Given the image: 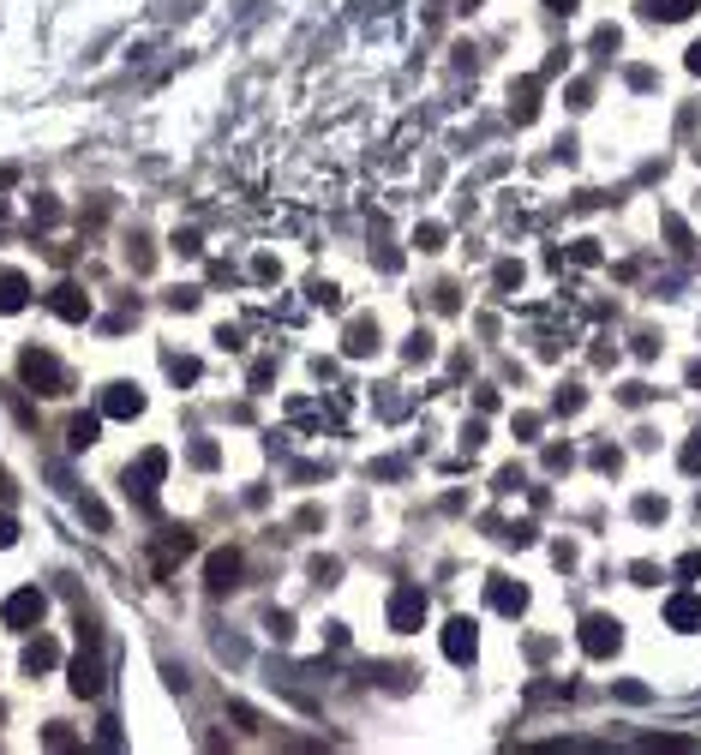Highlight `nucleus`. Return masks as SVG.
Returning <instances> with one entry per match:
<instances>
[{"label":"nucleus","mask_w":701,"mask_h":755,"mask_svg":"<svg viewBox=\"0 0 701 755\" xmlns=\"http://www.w3.org/2000/svg\"><path fill=\"white\" fill-rule=\"evenodd\" d=\"M546 6H552V12H564V18H570V12H576V6H582V0H546Z\"/></svg>","instance_id":"obj_29"},{"label":"nucleus","mask_w":701,"mask_h":755,"mask_svg":"<svg viewBox=\"0 0 701 755\" xmlns=\"http://www.w3.org/2000/svg\"><path fill=\"white\" fill-rule=\"evenodd\" d=\"M48 666H60L54 636H30V642H24V672H48Z\"/></svg>","instance_id":"obj_13"},{"label":"nucleus","mask_w":701,"mask_h":755,"mask_svg":"<svg viewBox=\"0 0 701 755\" xmlns=\"http://www.w3.org/2000/svg\"><path fill=\"white\" fill-rule=\"evenodd\" d=\"M666 624L672 630H701V600L696 594H672L666 600Z\"/></svg>","instance_id":"obj_11"},{"label":"nucleus","mask_w":701,"mask_h":755,"mask_svg":"<svg viewBox=\"0 0 701 755\" xmlns=\"http://www.w3.org/2000/svg\"><path fill=\"white\" fill-rule=\"evenodd\" d=\"M168 372H174L180 384H192V378H198V360H168Z\"/></svg>","instance_id":"obj_25"},{"label":"nucleus","mask_w":701,"mask_h":755,"mask_svg":"<svg viewBox=\"0 0 701 755\" xmlns=\"http://www.w3.org/2000/svg\"><path fill=\"white\" fill-rule=\"evenodd\" d=\"M372 342H378V330H372L366 318H354V324H348V354H372Z\"/></svg>","instance_id":"obj_18"},{"label":"nucleus","mask_w":701,"mask_h":755,"mask_svg":"<svg viewBox=\"0 0 701 755\" xmlns=\"http://www.w3.org/2000/svg\"><path fill=\"white\" fill-rule=\"evenodd\" d=\"M162 474H168V456H162V450H144V456H138V486H144V498H150V486H156Z\"/></svg>","instance_id":"obj_16"},{"label":"nucleus","mask_w":701,"mask_h":755,"mask_svg":"<svg viewBox=\"0 0 701 755\" xmlns=\"http://www.w3.org/2000/svg\"><path fill=\"white\" fill-rule=\"evenodd\" d=\"M234 582H240V552H234V546L210 552V558H204V588H210V594H228Z\"/></svg>","instance_id":"obj_6"},{"label":"nucleus","mask_w":701,"mask_h":755,"mask_svg":"<svg viewBox=\"0 0 701 755\" xmlns=\"http://www.w3.org/2000/svg\"><path fill=\"white\" fill-rule=\"evenodd\" d=\"M42 744H48V750H72V732H66V726H48Z\"/></svg>","instance_id":"obj_22"},{"label":"nucleus","mask_w":701,"mask_h":755,"mask_svg":"<svg viewBox=\"0 0 701 755\" xmlns=\"http://www.w3.org/2000/svg\"><path fill=\"white\" fill-rule=\"evenodd\" d=\"M264 630H270L276 642H288V636H294V618H288V612H270V618H264Z\"/></svg>","instance_id":"obj_19"},{"label":"nucleus","mask_w":701,"mask_h":755,"mask_svg":"<svg viewBox=\"0 0 701 755\" xmlns=\"http://www.w3.org/2000/svg\"><path fill=\"white\" fill-rule=\"evenodd\" d=\"M678 576H701V552H684V558H678Z\"/></svg>","instance_id":"obj_28"},{"label":"nucleus","mask_w":701,"mask_h":755,"mask_svg":"<svg viewBox=\"0 0 701 755\" xmlns=\"http://www.w3.org/2000/svg\"><path fill=\"white\" fill-rule=\"evenodd\" d=\"M474 648H480V636H474V618H450V624H444V654L462 666V660H474Z\"/></svg>","instance_id":"obj_9"},{"label":"nucleus","mask_w":701,"mask_h":755,"mask_svg":"<svg viewBox=\"0 0 701 755\" xmlns=\"http://www.w3.org/2000/svg\"><path fill=\"white\" fill-rule=\"evenodd\" d=\"M12 546H18V522L0 510V552H12Z\"/></svg>","instance_id":"obj_23"},{"label":"nucleus","mask_w":701,"mask_h":755,"mask_svg":"<svg viewBox=\"0 0 701 755\" xmlns=\"http://www.w3.org/2000/svg\"><path fill=\"white\" fill-rule=\"evenodd\" d=\"M492 606H498V612H522V606H528V594H522L516 582H504V576H492Z\"/></svg>","instance_id":"obj_17"},{"label":"nucleus","mask_w":701,"mask_h":755,"mask_svg":"<svg viewBox=\"0 0 701 755\" xmlns=\"http://www.w3.org/2000/svg\"><path fill=\"white\" fill-rule=\"evenodd\" d=\"M174 252H180V258H198V252H204V246H198V234H192V228H186V234H174Z\"/></svg>","instance_id":"obj_20"},{"label":"nucleus","mask_w":701,"mask_h":755,"mask_svg":"<svg viewBox=\"0 0 701 755\" xmlns=\"http://www.w3.org/2000/svg\"><path fill=\"white\" fill-rule=\"evenodd\" d=\"M66 684H72V696H84V702L102 696V660H96V654H78V660L66 666Z\"/></svg>","instance_id":"obj_8"},{"label":"nucleus","mask_w":701,"mask_h":755,"mask_svg":"<svg viewBox=\"0 0 701 755\" xmlns=\"http://www.w3.org/2000/svg\"><path fill=\"white\" fill-rule=\"evenodd\" d=\"M701 0H642V12L648 18H666V24H678V18H690Z\"/></svg>","instance_id":"obj_15"},{"label":"nucleus","mask_w":701,"mask_h":755,"mask_svg":"<svg viewBox=\"0 0 701 755\" xmlns=\"http://www.w3.org/2000/svg\"><path fill=\"white\" fill-rule=\"evenodd\" d=\"M426 624V594L414 588V582H402L396 594H390V630H402V636H414Z\"/></svg>","instance_id":"obj_4"},{"label":"nucleus","mask_w":701,"mask_h":755,"mask_svg":"<svg viewBox=\"0 0 701 755\" xmlns=\"http://www.w3.org/2000/svg\"><path fill=\"white\" fill-rule=\"evenodd\" d=\"M138 414H144L138 384H108L102 390V420H138Z\"/></svg>","instance_id":"obj_7"},{"label":"nucleus","mask_w":701,"mask_h":755,"mask_svg":"<svg viewBox=\"0 0 701 755\" xmlns=\"http://www.w3.org/2000/svg\"><path fill=\"white\" fill-rule=\"evenodd\" d=\"M618 648H624V624H618V618H606V612L582 618V654H588V660H612Z\"/></svg>","instance_id":"obj_3"},{"label":"nucleus","mask_w":701,"mask_h":755,"mask_svg":"<svg viewBox=\"0 0 701 755\" xmlns=\"http://www.w3.org/2000/svg\"><path fill=\"white\" fill-rule=\"evenodd\" d=\"M192 552H198V540H192L186 528H174V534H168V540L156 546V570L168 576V564H174V558H192Z\"/></svg>","instance_id":"obj_12"},{"label":"nucleus","mask_w":701,"mask_h":755,"mask_svg":"<svg viewBox=\"0 0 701 755\" xmlns=\"http://www.w3.org/2000/svg\"><path fill=\"white\" fill-rule=\"evenodd\" d=\"M636 516H642V522H654V516H666V504H660V498H642V504H636Z\"/></svg>","instance_id":"obj_27"},{"label":"nucleus","mask_w":701,"mask_h":755,"mask_svg":"<svg viewBox=\"0 0 701 755\" xmlns=\"http://www.w3.org/2000/svg\"><path fill=\"white\" fill-rule=\"evenodd\" d=\"M18 378H24L36 396H66V366H60L48 348H24V354H18Z\"/></svg>","instance_id":"obj_1"},{"label":"nucleus","mask_w":701,"mask_h":755,"mask_svg":"<svg viewBox=\"0 0 701 755\" xmlns=\"http://www.w3.org/2000/svg\"><path fill=\"white\" fill-rule=\"evenodd\" d=\"M168 306H174V312H192V306H198V288H174Z\"/></svg>","instance_id":"obj_21"},{"label":"nucleus","mask_w":701,"mask_h":755,"mask_svg":"<svg viewBox=\"0 0 701 755\" xmlns=\"http://www.w3.org/2000/svg\"><path fill=\"white\" fill-rule=\"evenodd\" d=\"M42 618H48V594H42V588H12V594H6V606H0V624H6V630H18V636L42 630Z\"/></svg>","instance_id":"obj_2"},{"label":"nucleus","mask_w":701,"mask_h":755,"mask_svg":"<svg viewBox=\"0 0 701 755\" xmlns=\"http://www.w3.org/2000/svg\"><path fill=\"white\" fill-rule=\"evenodd\" d=\"M24 306H30V276L24 270H0V318H12Z\"/></svg>","instance_id":"obj_10"},{"label":"nucleus","mask_w":701,"mask_h":755,"mask_svg":"<svg viewBox=\"0 0 701 755\" xmlns=\"http://www.w3.org/2000/svg\"><path fill=\"white\" fill-rule=\"evenodd\" d=\"M96 432H102V414H72V426H66L72 450H90V444H96Z\"/></svg>","instance_id":"obj_14"},{"label":"nucleus","mask_w":701,"mask_h":755,"mask_svg":"<svg viewBox=\"0 0 701 755\" xmlns=\"http://www.w3.org/2000/svg\"><path fill=\"white\" fill-rule=\"evenodd\" d=\"M48 312L66 318V324H84V318H90V294H84L78 282H54V288H48Z\"/></svg>","instance_id":"obj_5"},{"label":"nucleus","mask_w":701,"mask_h":755,"mask_svg":"<svg viewBox=\"0 0 701 755\" xmlns=\"http://www.w3.org/2000/svg\"><path fill=\"white\" fill-rule=\"evenodd\" d=\"M690 72H696V78H701V42H696V48H690Z\"/></svg>","instance_id":"obj_30"},{"label":"nucleus","mask_w":701,"mask_h":755,"mask_svg":"<svg viewBox=\"0 0 701 755\" xmlns=\"http://www.w3.org/2000/svg\"><path fill=\"white\" fill-rule=\"evenodd\" d=\"M192 462H198V468H216V444H192Z\"/></svg>","instance_id":"obj_26"},{"label":"nucleus","mask_w":701,"mask_h":755,"mask_svg":"<svg viewBox=\"0 0 701 755\" xmlns=\"http://www.w3.org/2000/svg\"><path fill=\"white\" fill-rule=\"evenodd\" d=\"M30 210H36V222H60V204H54V198H36Z\"/></svg>","instance_id":"obj_24"}]
</instances>
